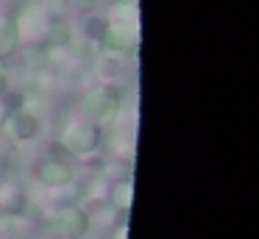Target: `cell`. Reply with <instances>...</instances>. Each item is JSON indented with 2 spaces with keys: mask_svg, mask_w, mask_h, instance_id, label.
<instances>
[{
  "mask_svg": "<svg viewBox=\"0 0 259 239\" xmlns=\"http://www.w3.org/2000/svg\"><path fill=\"white\" fill-rule=\"evenodd\" d=\"M25 61H28V64H42V61H45V47H28L25 50Z\"/></svg>",
  "mask_w": 259,
  "mask_h": 239,
  "instance_id": "cell-11",
  "label": "cell"
},
{
  "mask_svg": "<svg viewBox=\"0 0 259 239\" xmlns=\"http://www.w3.org/2000/svg\"><path fill=\"white\" fill-rule=\"evenodd\" d=\"M6 120H9V133H12L17 142H31V139L39 133V120H36L31 111H25V109L12 111Z\"/></svg>",
  "mask_w": 259,
  "mask_h": 239,
  "instance_id": "cell-5",
  "label": "cell"
},
{
  "mask_svg": "<svg viewBox=\"0 0 259 239\" xmlns=\"http://www.w3.org/2000/svg\"><path fill=\"white\" fill-rule=\"evenodd\" d=\"M17 22L12 17L0 14V56H9L14 47H17Z\"/></svg>",
  "mask_w": 259,
  "mask_h": 239,
  "instance_id": "cell-7",
  "label": "cell"
},
{
  "mask_svg": "<svg viewBox=\"0 0 259 239\" xmlns=\"http://www.w3.org/2000/svg\"><path fill=\"white\" fill-rule=\"evenodd\" d=\"M106 28H109V20H103V17H98V14H90V17H87V22H84L87 36H90V39H98V42L103 39Z\"/></svg>",
  "mask_w": 259,
  "mask_h": 239,
  "instance_id": "cell-9",
  "label": "cell"
},
{
  "mask_svg": "<svg viewBox=\"0 0 259 239\" xmlns=\"http://www.w3.org/2000/svg\"><path fill=\"white\" fill-rule=\"evenodd\" d=\"M123 89L120 86H98L87 94L84 100V114L95 125H109L123 109Z\"/></svg>",
  "mask_w": 259,
  "mask_h": 239,
  "instance_id": "cell-1",
  "label": "cell"
},
{
  "mask_svg": "<svg viewBox=\"0 0 259 239\" xmlns=\"http://www.w3.org/2000/svg\"><path fill=\"white\" fill-rule=\"evenodd\" d=\"M75 6H78L81 11H87V14H90V11H95L98 9V0H73Z\"/></svg>",
  "mask_w": 259,
  "mask_h": 239,
  "instance_id": "cell-12",
  "label": "cell"
},
{
  "mask_svg": "<svg viewBox=\"0 0 259 239\" xmlns=\"http://www.w3.org/2000/svg\"><path fill=\"white\" fill-rule=\"evenodd\" d=\"M103 142V131L101 125L95 122H87V120H78V122H70V128L64 131L62 136V145L75 156H90L101 148Z\"/></svg>",
  "mask_w": 259,
  "mask_h": 239,
  "instance_id": "cell-2",
  "label": "cell"
},
{
  "mask_svg": "<svg viewBox=\"0 0 259 239\" xmlns=\"http://www.w3.org/2000/svg\"><path fill=\"white\" fill-rule=\"evenodd\" d=\"M90 225H92L90 214L84 209H78V206H70V209L59 211L51 220L53 233H59L62 239H84L90 233Z\"/></svg>",
  "mask_w": 259,
  "mask_h": 239,
  "instance_id": "cell-3",
  "label": "cell"
},
{
  "mask_svg": "<svg viewBox=\"0 0 259 239\" xmlns=\"http://www.w3.org/2000/svg\"><path fill=\"white\" fill-rule=\"evenodd\" d=\"M70 39H73V28H70L67 22H64V20L51 22V28H48V36H45V44H48V47H64V44H70Z\"/></svg>",
  "mask_w": 259,
  "mask_h": 239,
  "instance_id": "cell-8",
  "label": "cell"
},
{
  "mask_svg": "<svg viewBox=\"0 0 259 239\" xmlns=\"http://www.w3.org/2000/svg\"><path fill=\"white\" fill-rule=\"evenodd\" d=\"M73 175H75L73 167H70L67 161H62V159H48V161H42L39 170H36V178L51 189L67 186V183L73 181Z\"/></svg>",
  "mask_w": 259,
  "mask_h": 239,
  "instance_id": "cell-4",
  "label": "cell"
},
{
  "mask_svg": "<svg viewBox=\"0 0 259 239\" xmlns=\"http://www.w3.org/2000/svg\"><path fill=\"white\" fill-rule=\"evenodd\" d=\"M114 203H117V209H128L131 206V183H120L117 192H114Z\"/></svg>",
  "mask_w": 259,
  "mask_h": 239,
  "instance_id": "cell-10",
  "label": "cell"
},
{
  "mask_svg": "<svg viewBox=\"0 0 259 239\" xmlns=\"http://www.w3.org/2000/svg\"><path fill=\"white\" fill-rule=\"evenodd\" d=\"M6 92H9V78L0 72V94H6Z\"/></svg>",
  "mask_w": 259,
  "mask_h": 239,
  "instance_id": "cell-13",
  "label": "cell"
},
{
  "mask_svg": "<svg viewBox=\"0 0 259 239\" xmlns=\"http://www.w3.org/2000/svg\"><path fill=\"white\" fill-rule=\"evenodd\" d=\"M101 42H103V47H109L112 53H125V50L134 47V33L125 25H112V22H109V28H106Z\"/></svg>",
  "mask_w": 259,
  "mask_h": 239,
  "instance_id": "cell-6",
  "label": "cell"
}]
</instances>
